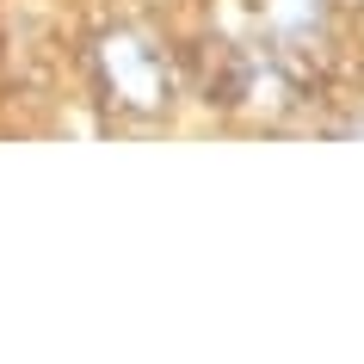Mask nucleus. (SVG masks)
Returning a JSON list of instances; mask_svg holds the SVG:
<instances>
[{
	"label": "nucleus",
	"mask_w": 364,
	"mask_h": 364,
	"mask_svg": "<svg viewBox=\"0 0 364 364\" xmlns=\"http://www.w3.org/2000/svg\"><path fill=\"white\" fill-rule=\"evenodd\" d=\"M198 80H204V99L210 105H241L253 93V62L235 43H204L198 50Z\"/></svg>",
	"instance_id": "nucleus-2"
},
{
	"label": "nucleus",
	"mask_w": 364,
	"mask_h": 364,
	"mask_svg": "<svg viewBox=\"0 0 364 364\" xmlns=\"http://www.w3.org/2000/svg\"><path fill=\"white\" fill-rule=\"evenodd\" d=\"M93 62H99V80H105L112 105L142 112V117H154V112H167V105H173V68H167V56H161L149 38L112 31V38H99Z\"/></svg>",
	"instance_id": "nucleus-1"
}]
</instances>
